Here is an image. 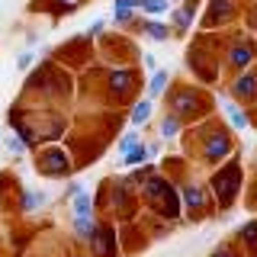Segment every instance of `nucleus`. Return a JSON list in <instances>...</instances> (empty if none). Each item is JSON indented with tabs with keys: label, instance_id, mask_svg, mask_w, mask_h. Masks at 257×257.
Here are the masks:
<instances>
[{
	"label": "nucleus",
	"instance_id": "obj_1",
	"mask_svg": "<svg viewBox=\"0 0 257 257\" xmlns=\"http://www.w3.org/2000/svg\"><path fill=\"white\" fill-rule=\"evenodd\" d=\"M142 190H145V196L155 203V209H161L164 215H171V219L180 215V206L183 203H180L177 190L164 180V177H145V180H142Z\"/></svg>",
	"mask_w": 257,
	"mask_h": 257
},
{
	"label": "nucleus",
	"instance_id": "obj_2",
	"mask_svg": "<svg viewBox=\"0 0 257 257\" xmlns=\"http://www.w3.org/2000/svg\"><path fill=\"white\" fill-rule=\"evenodd\" d=\"M238 180H241V171H238L235 164H228L222 174H215L212 187H215V193H219V203H222V206H231L235 190H238Z\"/></svg>",
	"mask_w": 257,
	"mask_h": 257
},
{
	"label": "nucleus",
	"instance_id": "obj_3",
	"mask_svg": "<svg viewBox=\"0 0 257 257\" xmlns=\"http://www.w3.org/2000/svg\"><path fill=\"white\" fill-rule=\"evenodd\" d=\"M39 171L45 177H64L71 171V158L64 155L61 148H48V151L39 155Z\"/></svg>",
	"mask_w": 257,
	"mask_h": 257
},
{
	"label": "nucleus",
	"instance_id": "obj_4",
	"mask_svg": "<svg viewBox=\"0 0 257 257\" xmlns=\"http://www.w3.org/2000/svg\"><path fill=\"white\" fill-rule=\"evenodd\" d=\"M90 244H93V254H96V257H116V231H112L109 225L93 228Z\"/></svg>",
	"mask_w": 257,
	"mask_h": 257
},
{
	"label": "nucleus",
	"instance_id": "obj_5",
	"mask_svg": "<svg viewBox=\"0 0 257 257\" xmlns=\"http://www.w3.org/2000/svg\"><path fill=\"white\" fill-rule=\"evenodd\" d=\"M180 196H183V206L187 209H193V212H199V209H203V190L196 187V183H183L180 187Z\"/></svg>",
	"mask_w": 257,
	"mask_h": 257
},
{
	"label": "nucleus",
	"instance_id": "obj_6",
	"mask_svg": "<svg viewBox=\"0 0 257 257\" xmlns=\"http://www.w3.org/2000/svg\"><path fill=\"white\" fill-rule=\"evenodd\" d=\"M228 151H231V145H228V139H225V135H212V139L206 142V158H209V161H222Z\"/></svg>",
	"mask_w": 257,
	"mask_h": 257
},
{
	"label": "nucleus",
	"instance_id": "obj_7",
	"mask_svg": "<svg viewBox=\"0 0 257 257\" xmlns=\"http://www.w3.org/2000/svg\"><path fill=\"white\" fill-rule=\"evenodd\" d=\"M93 228H96L93 215H74V235H77L80 241H90V235H93Z\"/></svg>",
	"mask_w": 257,
	"mask_h": 257
},
{
	"label": "nucleus",
	"instance_id": "obj_8",
	"mask_svg": "<svg viewBox=\"0 0 257 257\" xmlns=\"http://www.w3.org/2000/svg\"><path fill=\"white\" fill-rule=\"evenodd\" d=\"M196 109V96H193L190 90H180L174 93V112H180V116H187V112Z\"/></svg>",
	"mask_w": 257,
	"mask_h": 257
},
{
	"label": "nucleus",
	"instance_id": "obj_9",
	"mask_svg": "<svg viewBox=\"0 0 257 257\" xmlns=\"http://www.w3.org/2000/svg\"><path fill=\"white\" fill-rule=\"evenodd\" d=\"M128 87H132V74H128V71H112L109 74V90L112 93H125Z\"/></svg>",
	"mask_w": 257,
	"mask_h": 257
},
{
	"label": "nucleus",
	"instance_id": "obj_10",
	"mask_svg": "<svg viewBox=\"0 0 257 257\" xmlns=\"http://www.w3.org/2000/svg\"><path fill=\"white\" fill-rule=\"evenodd\" d=\"M231 93L235 96H254L257 93V77L254 74H241V80L231 87Z\"/></svg>",
	"mask_w": 257,
	"mask_h": 257
},
{
	"label": "nucleus",
	"instance_id": "obj_11",
	"mask_svg": "<svg viewBox=\"0 0 257 257\" xmlns=\"http://www.w3.org/2000/svg\"><path fill=\"white\" fill-rule=\"evenodd\" d=\"M71 209H74V215H93V199L80 190V193H74V203H71Z\"/></svg>",
	"mask_w": 257,
	"mask_h": 257
},
{
	"label": "nucleus",
	"instance_id": "obj_12",
	"mask_svg": "<svg viewBox=\"0 0 257 257\" xmlns=\"http://www.w3.org/2000/svg\"><path fill=\"white\" fill-rule=\"evenodd\" d=\"M122 155H125L122 161H125L128 167H132V164H142V161H148V158H151L145 145H132V148H128V151H122Z\"/></svg>",
	"mask_w": 257,
	"mask_h": 257
},
{
	"label": "nucleus",
	"instance_id": "obj_13",
	"mask_svg": "<svg viewBox=\"0 0 257 257\" xmlns=\"http://www.w3.org/2000/svg\"><path fill=\"white\" fill-rule=\"evenodd\" d=\"M190 23H193V7H180V10H174V29L177 32H187Z\"/></svg>",
	"mask_w": 257,
	"mask_h": 257
},
{
	"label": "nucleus",
	"instance_id": "obj_14",
	"mask_svg": "<svg viewBox=\"0 0 257 257\" xmlns=\"http://www.w3.org/2000/svg\"><path fill=\"white\" fill-rule=\"evenodd\" d=\"M148 116H151V100H142V103H135V109H132V125H142V122H148Z\"/></svg>",
	"mask_w": 257,
	"mask_h": 257
},
{
	"label": "nucleus",
	"instance_id": "obj_15",
	"mask_svg": "<svg viewBox=\"0 0 257 257\" xmlns=\"http://www.w3.org/2000/svg\"><path fill=\"white\" fill-rule=\"evenodd\" d=\"M164 87H167V71H155V77L148 80V93L151 96H161V93H164Z\"/></svg>",
	"mask_w": 257,
	"mask_h": 257
},
{
	"label": "nucleus",
	"instance_id": "obj_16",
	"mask_svg": "<svg viewBox=\"0 0 257 257\" xmlns=\"http://www.w3.org/2000/svg\"><path fill=\"white\" fill-rule=\"evenodd\" d=\"M42 203H45L42 193H36V190H26V193H23V209H26V212H36Z\"/></svg>",
	"mask_w": 257,
	"mask_h": 257
},
{
	"label": "nucleus",
	"instance_id": "obj_17",
	"mask_svg": "<svg viewBox=\"0 0 257 257\" xmlns=\"http://www.w3.org/2000/svg\"><path fill=\"white\" fill-rule=\"evenodd\" d=\"M225 116L231 119V125L235 128H247V119H244V112H241L235 103H225Z\"/></svg>",
	"mask_w": 257,
	"mask_h": 257
},
{
	"label": "nucleus",
	"instance_id": "obj_18",
	"mask_svg": "<svg viewBox=\"0 0 257 257\" xmlns=\"http://www.w3.org/2000/svg\"><path fill=\"white\" fill-rule=\"evenodd\" d=\"M145 32H148L151 39H158V42H164V39L171 36V29H167L164 23H155V20H151V23H145Z\"/></svg>",
	"mask_w": 257,
	"mask_h": 257
},
{
	"label": "nucleus",
	"instance_id": "obj_19",
	"mask_svg": "<svg viewBox=\"0 0 257 257\" xmlns=\"http://www.w3.org/2000/svg\"><path fill=\"white\" fill-rule=\"evenodd\" d=\"M209 16H212V23L231 16V4H225V0H212V10H209Z\"/></svg>",
	"mask_w": 257,
	"mask_h": 257
},
{
	"label": "nucleus",
	"instance_id": "obj_20",
	"mask_svg": "<svg viewBox=\"0 0 257 257\" xmlns=\"http://www.w3.org/2000/svg\"><path fill=\"white\" fill-rule=\"evenodd\" d=\"M254 55H251V48H244V45H238V48H231V64L235 68H244L247 61H251Z\"/></svg>",
	"mask_w": 257,
	"mask_h": 257
},
{
	"label": "nucleus",
	"instance_id": "obj_21",
	"mask_svg": "<svg viewBox=\"0 0 257 257\" xmlns=\"http://www.w3.org/2000/svg\"><path fill=\"white\" fill-rule=\"evenodd\" d=\"M139 7L145 13H151V16H155V13H167V0H139Z\"/></svg>",
	"mask_w": 257,
	"mask_h": 257
},
{
	"label": "nucleus",
	"instance_id": "obj_22",
	"mask_svg": "<svg viewBox=\"0 0 257 257\" xmlns=\"http://www.w3.org/2000/svg\"><path fill=\"white\" fill-rule=\"evenodd\" d=\"M177 132H180V119H177V116H167L164 122H161V135H164V139H174Z\"/></svg>",
	"mask_w": 257,
	"mask_h": 257
},
{
	"label": "nucleus",
	"instance_id": "obj_23",
	"mask_svg": "<svg viewBox=\"0 0 257 257\" xmlns=\"http://www.w3.org/2000/svg\"><path fill=\"white\" fill-rule=\"evenodd\" d=\"M4 145H7V151H10V155H23V151H26V142H23L16 132H13V135H7V142H4Z\"/></svg>",
	"mask_w": 257,
	"mask_h": 257
},
{
	"label": "nucleus",
	"instance_id": "obj_24",
	"mask_svg": "<svg viewBox=\"0 0 257 257\" xmlns=\"http://www.w3.org/2000/svg\"><path fill=\"white\" fill-rule=\"evenodd\" d=\"M132 145H139V135H135V132H125L122 142H119V151H128Z\"/></svg>",
	"mask_w": 257,
	"mask_h": 257
},
{
	"label": "nucleus",
	"instance_id": "obj_25",
	"mask_svg": "<svg viewBox=\"0 0 257 257\" xmlns=\"http://www.w3.org/2000/svg\"><path fill=\"white\" fill-rule=\"evenodd\" d=\"M29 64H32V52H23L20 58H16V68H20V71H26Z\"/></svg>",
	"mask_w": 257,
	"mask_h": 257
},
{
	"label": "nucleus",
	"instance_id": "obj_26",
	"mask_svg": "<svg viewBox=\"0 0 257 257\" xmlns=\"http://www.w3.org/2000/svg\"><path fill=\"white\" fill-rule=\"evenodd\" d=\"M209 257H238V254L231 251V247H215V251L209 254Z\"/></svg>",
	"mask_w": 257,
	"mask_h": 257
},
{
	"label": "nucleus",
	"instance_id": "obj_27",
	"mask_svg": "<svg viewBox=\"0 0 257 257\" xmlns=\"http://www.w3.org/2000/svg\"><path fill=\"white\" fill-rule=\"evenodd\" d=\"M103 29H106V23H103V20H96V23H93V26H90V29H87V36H100V32H103Z\"/></svg>",
	"mask_w": 257,
	"mask_h": 257
},
{
	"label": "nucleus",
	"instance_id": "obj_28",
	"mask_svg": "<svg viewBox=\"0 0 257 257\" xmlns=\"http://www.w3.org/2000/svg\"><path fill=\"white\" fill-rule=\"evenodd\" d=\"M61 4H64V7H77L80 0H61Z\"/></svg>",
	"mask_w": 257,
	"mask_h": 257
}]
</instances>
